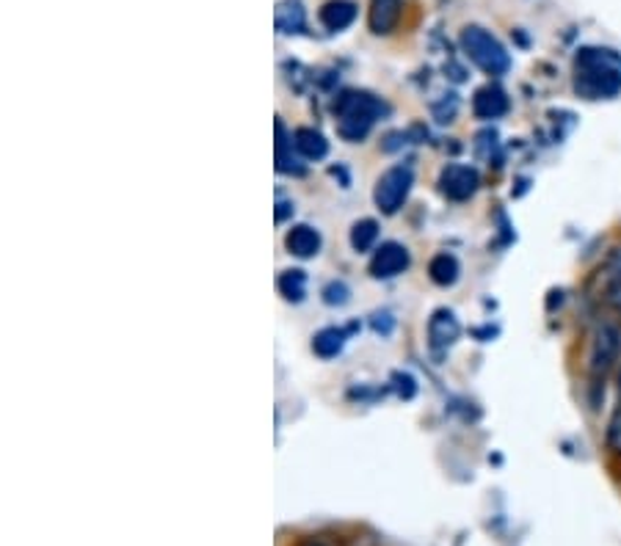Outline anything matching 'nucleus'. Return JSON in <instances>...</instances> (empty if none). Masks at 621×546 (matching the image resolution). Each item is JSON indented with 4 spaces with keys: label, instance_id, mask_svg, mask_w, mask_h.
I'll list each match as a JSON object with an SVG mask.
<instances>
[{
    "label": "nucleus",
    "instance_id": "nucleus-1",
    "mask_svg": "<svg viewBox=\"0 0 621 546\" xmlns=\"http://www.w3.org/2000/svg\"><path fill=\"white\" fill-rule=\"evenodd\" d=\"M574 94L589 103L621 94V53L613 48H580L574 55Z\"/></svg>",
    "mask_w": 621,
    "mask_h": 546
},
{
    "label": "nucleus",
    "instance_id": "nucleus-2",
    "mask_svg": "<svg viewBox=\"0 0 621 546\" xmlns=\"http://www.w3.org/2000/svg\"><path fill=\"white\" fill-rule=\"evenodd\" d=\"M337 133L346 141H363L370 127L387 114V105L368 92H343L335 103Z\"/></svg>",
    "mask_w": 621,
    "mask_h": 546
},
{
    "label": "nucleus",
    "instance_id": "nucleus-3",
    "mask_svg": "<svg viewBox=\"0 0 621 546\" xmlns=\"http://www.w3.org/2000/svg\"><path fill=\"white\" fill-rule=\"evenodd\" d=\"M621 359V326L613 320L597 326L594 340H591V353H589V390L591 395L600 398V392H605L608 379H611L613 368Z\"/></svg>",
    "mask_w": 621,
    "mask_h": 546
},
{
    "label": "nucleus",
    "instance_id": "nucleus-4",
    "mask_svg": "<svg viewBox=\"0 0 621 546\" xmlns=\"http://www.w3.org/2000/svg\"><path fill=\"white\" fill-rule=\"evenodd\" d=\"M461 50L467 59L487 75H506L511 70V55L502 48L500 39L481 25H467L461 31Z\"/></svg>",
    "mask_w": 621,
    "mask_h": 546
},
{
    "label": "nucleus",
    "instance_id": "nucleus-5",
    "mask_svg": "<svg viewBox=\"0 0 621 546\" xmlns=\"http://www.w3.org/2000/svg\"><path fill=\"white\" fill-rule=\"evenodd\" d=\"M415 185V174L409 166H393L378 177L376 188H373V202L384 216H395L404 207V202L409 199V190Z\"/></svg>",
    "mask_w": 621,
    "mask_h": 546
},
{
    "label": "nucleus",
    "instance_id": "nucleus-6",
    "mask_svg": "<svg viewBox=\"0 0 621 546\" xmlns=\"http://www.w3.org/2000/svg\"><path fill=\"white\" fill-rule=\"evenodd\" d=\"M478 185H481V174L472 166H465V163H450V166H445L442 174H439V190L454 202L472 199Z\"/></svg>",
    "mask_w": 621,
    "mask_h": 546
},
{
    "label": "nucleus",
    "instance_id": "nucleus-7",
    "mask_svg": "<svg viewBox=\"0 0 621 546\" xmlns=\"http://www.w3.org/2000/svg\"><path fill=\"white\" fill-rule=\"evenodd\" d=\"M411 257H409V249L400 244H381L376 249V255H373L370 260V274L376 276V279H389V276H398L404 274L406 268H409Z\"/></svg>",
    "mask_w": 621,
    "mask_h": 546
},
{
    "label": "nucleus",
    "instance_id": "nucleus-8",
    "mask_svg": "<svg viewBox=\"0 0 621 546\" xmlns=\"http://www.w3.org/2000/svg\"><path fill=\"white\" fill-rule=\"evenodd\" d=\"M508 109H511V100H508L506 89L497 86V83H487L472 97V114L483 122L500 120V116L508 114Z\"/></svg>",
    "mask_w": 621,
    "mask_h": 546
},
{
    "label": "nucleus",
    "instance_id": "nucleus-9",
    "mask_svg": "<svg viewBox=\"0 0 621 546\" xmlns=\"http://www.w3.org/2000/svg\"><path fill=\"white\" fill-rule=\"evenodd\" d=\"M461 334V323L454 315V309H437L428 320V342L434 351H448Z\"/></svg>",
    "mask_w": 621,
    "mask_h": 546
},
{
    "label": "nucleus",
    "instance_id": "nucleus-10",
    "mask_svg": "<svg viewBox=\"0 0 621 546\" xmlns=\"http://www.w3.org/2000/svg\"><path fill=\"white\" fill-rule=\"evenodd\" d=\"M600 290L611 307L621 309V246L611 249V255L605 257L600 268Z\"/></svg>",
    "mask_w": 621,
    "mask_h": 546
},
{
    "label": "nucleus",
    "instance_id": "nucleus-11",
    "mask_svg": "<svg viewBox=\"0 0 621 546\" xmlns=\"http://www.w3.org/2000/svg\"><path fill=\"white\" fill-rule=\"evenodd\" d=\"M400 14H404V0H370V11H368L370 31L378 33V37L395 31Z\"/></svg>",
    "mask_w": 621,
    "mask_h": 546
},
{
    "label": "nucleus",
    "instance_id": "nucleus-12",
    "mask_svg": "<svg viewBox=\"0 0 621 546\" xmlns=\"http://www.w3.org/2000/svg\"><path fill=\"white\" fill-rule=\"evenodd\" d=\"M354 20H357V3L354 0H326L320 6V22H324L326 31H346Z\"/></svg>",
    "mask_w": 621,
    "mask_h": 546
},
{
    "label": "nucleus",
    "instance_id": "nucleus-13",
    "mask_svg": "<svg viewBox=\"0 0 621 546\" xmlns=\"http://www.w3.org/2000/svg\"><path fill=\"white\" fill-rule=\"evenodd\" d=\"M274 25L279 33H302L307 25V11L302 0H279L274 11Z\"/></svg>",
    "mask_w": 621,
    "mask_h": 546
},
{
    "label": "nucleus",
    "instance_id": "nucleus-14",
    "mask_svg": "<svg viewBox=\"0 0 621 546\" xmlns=\"http://www.w3.org/2000/svg\"><path fill=\"white\" fill-rule=\"evenodd\" d=\"M285 246L293 257H302V260L315 257L320 251L318 229L307 227V224H298V227H293L291 233L285 235Z\"/></svg>",
    "mask_w": 621,
    "mask_h": 546
},
{
    "label": "nucleus",
    "instance_id": "nucleus-15",
    "mask_svg": "<svg viewBox=\"0 0 621 546\" xmlns=\"http://www.w3.org/2000/svg\"><path fill=\"white\" fill-rule=\"evenodd\" d=\"M293 146H296L298 155L307 157V161H320V157L329 152V141L320 136L318 131H313V127H298V131L293 133Z\"/></svg>",
    "mask_w": 621,
    "mask_h": 546
},
{
    "label": "nucleus",
    "instance_id": "nucleus-16",
    "mask_svg": "<svg viewBox=\"0 0 621 546\" xmlns=\"http://www.w3.org/2000/svg\"><path fill=\"white\" fill-rule=\"evenodd\" d=\"M343 346H346V331L337 329V326H329V329H320L318 334L313 337V351L318 353V357H324V359L337 357V353L343 351Z\"/></svg>",
    "mask_w": 621,
    "mask_h": 546
},
{
    "label": "nucleus",
    "instance_id": "nucleus-17",
    "mask_svg": "<svg viewBox=\"0 0 621 546\" xmlns=\"http://www.w3.org/2000/svg\"><path fill=\"white\" fill-rule=\"evenodd\" d=\"M459 274H461L459 260H456L454 255H437L431 260V266H428V276H431L434 285H439V287L456 285Z\"/></svg>",
    "mask_w": 621,
    "mask_h": 546
},
{
    "label": "nucleus",
    "instance_id": "nucleus-18",
    "mask_svg": "<svg viewBox=\"0 0 621 546\" xmlns=\"http://www.w3.org/2000/svg\"><path fill=\"white\" fill-rule=\"evenodd\" d=\"M605 447L621 459V373L617 387V406H613L611 420H608V427H605Z\"/></svg>",
    "mask_w": 621,
    "mask_h": 546
},
{
    "label": "nucleus",
    "instance_id": "nucleus-19",
    "mask_svg": "<svg viewBox=\"0 0 621 546\" xmlns=\"http://www.w3.org/2000/svg\"><path fill=\"white\" fill-rule=\"evenodd\" d=\"M376 240H378V224L373 222V218H363V222L354 224L352 229L354 251H370Z\"/></svg>",
    "mask_w": 621,
    "mask_h": 546
},
{
    "label": "nucleus",
    "instance_id": "nucleus-20",
    "mask_svg": "<svg viewBox=\"0 0 621 546\" xmlns=\"http://www.w3.org/2000/svg\"><path fill=\"white\" fill-rule=\"evenodd\" d=\"M304 285H307V279H304V271H285L279 276V290H282V296L287 298V301H302Z\"/></svg>",
    "mask_w": 621,
    "mask_h": 546
},
{
    "label": "nucleus",
    "instance_id": "nucleus-21",
    "mask_svg": "<svg viewBox=\"0 0 621 546\" xmlns=\"http://www.w3.org/2000/svg\"><path fill=\"white\" fill-rule=\"evenodd\" d=\"M324 301L326 303H346L348 287L343 285V281H332V285H326V290H324Z\"/></svg>",
    "mask_w": 621,
    "mask_h": 546
},
{
    "label": "nucleus",
    "instance_id": "nucleus-22",
    "mask_svg": "<svg viewBox=\"0 0 621 546\" xmlns=\"http://www.w3.org/2000/svg\"><path fill=\"white\" fill-rule=\"evenodd\" d=\"M287 213H293V205H291V202L279 199V205H276V222H285Z\"/></svg>",
    "mask_w": 621,
    "mask_h": 546
},
{
    "label": "nucleus",
    "instance_id": "nucleus-23",
    "mask_svg": "<svg viewBox=\"0 0 621 546\" xmlns=\"http://www.w3.org/2000/svg\"><path fill=\"white\" fill-rule=\"evenodd\" d=\"M296 546H329V544L320 542V538H302Z\"/></svg>",
    "mask_w": 621,
    "mask_h": 546
}]
</instances>
